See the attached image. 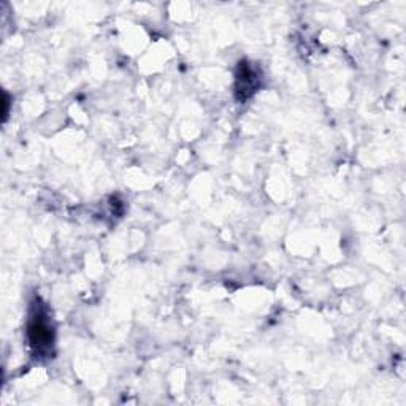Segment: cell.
I'll use <instances>...</instances> for the list:
<instances>
[{"label": "cell", "instance_id": "6da1fadb", "mask_svg": "<svg viewBox=\"0 0 406 406\" xmlns=\"http://www.w3.org/2000/svg\"><path fill=\"white\" fill-rule=\"evenodd\" d=\"M28 337L30 347L34 350L37 357H48L53 352L54 330L42 305L32 309L28 326Z\"/></svg>", "mask_w": 406, "mask_h": 406}, {"label": "cell", "instance_id": "7a4b0ae2", "mask_svg": "<svg viewBox=\"0 0 406 406\" xmlns=\"http://www.w3.org/2000/svg\"><path fill=\"white\" fill-rule=\"evenodd\" d=\"M257 88V75L254 72V68L246 62H240L238 66V73H237V85L235 91L240 100L248 99L249 95H253Z\"/></svg>", "mask_w": 406, "mask_h": 406}, {"label": "cell", "instance_id": "3957f363", "mask_svg": "<svg viewBox=\"0 0 406 406\" xmlns=\"http://www.w3.org/2000/svg\"><path fill=\"white\" fill-rule=\"evenodd\" d=\"M8 95L4 94V118H6V114H8Z\"/></svg>", "mask_w": 406, "mask_h": 406}]
</instances>
